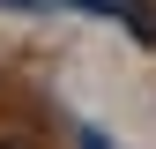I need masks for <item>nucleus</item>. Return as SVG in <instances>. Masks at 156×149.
I'll list each match as a JSON object with an SVG mask.
<instances>
[{
	"instance_id": "1",
	"label": "nucleus",
	"mask_w": 156,
	"mask_h": 149,
	"mask_svg": "<svg viewBox=\"0 0 156 149\" xmlns=\"http://www.w3.org/2000/svg\"><path fill=\"white\" fill-rule=\"evenodd\" d=\"M0 149H15V142H0Z\"/></svg>"
}]
</instances>
